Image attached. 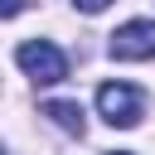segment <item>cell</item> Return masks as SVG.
Returning a JSON list of instances; mask_svg holds the SVG:
<instances>
[{"label":"cell","instance_id":"7","mask_svg":"<svg viewBox=\"0 0 155 155\" xmlns=\"http://www.w3.org/2000/svg\"><path fill=\"white\" fill-rule=\"evenodd\" d=\"M111 155H131V150H111Z\"/></svg>","mask_w":155,"mask_h":155},{"label":"cell","instance_id":"3","mask_svg":"<svg viewBox=\"0 0 155 155\" xmlns=\"http://www.w3.org/2000/svg\"><path fill=\"white\" fill-rule=\"evenodd\" d=\"M111 58L121 63H140V58H155V19H131L111 34Z\"/></svg>","mask_w":155,"mask_h":155},{"label":"cell","instance_id":"2","mask_svg":"<svg viewBox=\"0 0 155 155\" xmlns=\"http://www.w3.org/2000/svg\"><path fill=\"white\" fill-rule=\"evenodd\" d=\"M97 111H102V121H111V126L126 131V126H136L145 116V97L131 82H102L97 87Z\"/></svg>","mask_w":155,"mask_h":155},{"label":"cell","instance_id":"6","mask_svg":"<svg viewBox=\"0 0 155 155\" xmlns=\"http://www.w3.org/2000/svg\"><path fill=\"white\" fill-rule=\"evenodd\" d=\"M19 5H24V0H5V19H15V15H19Z\"/></svg>","mask_w":155,"mask_h":155},{"label":"cell","instance_id":"4","mask_svg":"<svg viewBox=\"0 0 155 155\" xmlns=\"http://www.w3.org/2000/svg\"><path fill=\"white\" fill-rule=\"evenodd\" d=\"M44 116H53V126H63L68 136H82V131H87L78 102H44Z\"/></svg>","mask_w":155,"mask_h":155},{"label":"cell","instance_id":"5","mask_svg":"<svg viewBox=\"0 0 155 155\" xmlns=\"http://www.w3.org/2000/svg\"><path fill=\"white\" fill-rule=\"evenodd\" d=\"M73 5H78V10H82V15H102V10H107V5H111V0H73Z\"/></svg>","mask_w":155,"mask_h":155},{"label":"cell","instance_id":"1","mask_svg":"<svg viewBox=\"0 0 155 155\" xmlns=\"http://www.w3.org/2000/svg\"><path fill=\"white\" fill-rule=\"evenodd\" d=\"M15 63H19L34 82H44V87H53V82L68 78V58H63V48L48 44V39H29V44H19V48H15Z\"/></svg>","mask_w":155,"mask_h":155}]
</instances>
